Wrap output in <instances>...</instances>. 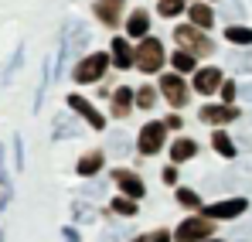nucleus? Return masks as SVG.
<instances>
[{
  "label": "nucleus",
  "mask_w": 252,
  "mask_h": 242,
  "mask_svg": "<svg viewBox=\"0 0 252 242\" xmlns=\"http://www.w3.org/2000/svg\"><path fill=\"white\" fill-rule=\"evenodd\" d=\"M92 44V31H89V24L79 21V17H68L65 24H62V51H58V58H55V65H58V75H62V69Z\"/></svg>",
  "instance_id": "f257e3e1"
},
{
  "label": "nucleus",
  "mask_w": 252,
  "mask_h": 242,
  "mask_svg": "<svg viewBox=\"0 0 252 242\" xmlns=\"http://www.w3.org/2000/svg\"><path fill=\"white\" fill-rule=\"evenodd\" d=\"M164 58H167V51H164L160 41H157V38H143V41H140V48H136V55H133V65H136L140 72L154 75V72L164 69Z\"/></svg>",
  "instance_id": "f03ea898"
},
{
  "label": "nucleus",
  "mask_w": 252,
  "mask_h": 242,
  "mask_svg": "<svg viewBox=\"0 0 252 242\" xmlns=\"http://www.w3.org/2000/svg\"><path fill=\"white\" fill-rule=\"evenodd\" d=\"M211 232H215V222H211V218L191 215V218H184V222L174 229V239L177 242H208Z\"/></svg>",
  "instance_id": "7ed1b4c3"
},
{
  "label": "nucleus",
  "mask_w": 252,
  "mask_h": 242,
  "mask_svg": "<svg viewBox=\"0 0 252 242\" xmlns=\"http://www.w3.org/2000/svg\"><path fill=\"white\" fill-rule=\"evenodd\" d=\"M106 69H109V55H102V51H92L89 58H82L79 65H75V75L72 79L79 82V85H89V82H99L106 75Z\"/></svg>",
  "instance_id": "20e7f679"
},
{
  "label": "nucleus",
  "mask_w": 252,
  "mask_h": 242,
  "mask_svg": "<svg viewBox=\"0 0 252 242\" xmlns=\"http://www.w3.org/2000/svg\"><path fill=\"white\" fill-rule=\"evenodd\" d=\"M174 38H177V44H184L188 51H198V55H211V51H215L211 38H205V31H198L194 24H181V28L174 31Z\"/></svg>",
  "instance_id": "39448f33"
},
{
  "label": "nucleus",
  "mask_w": 252,
  "mask_h": 242,
  "mask_svg": "<svg viewBox=\"0 0 252 242\" xmlns=\"http://www.w3.org/2000/svg\"><path fill=\"white\" fill-rule=\"evenodd\" d=\"M113 184L123 191V198H129V202H140V198L147 195L143 177H140L136 171H126V167H116V171H113Z\"/></svg>",
  "instance_id": "423d86ee"
},
{
  "label": "nucleus",
  "mask_w": 252,
  "mask_h": 242,
  "mask_svg": "<svg viewBox=\"0 0 252 242\" xmlns=\"http://www.w3.org/2000/svg\"><path fill=\"white\" fill-rule=\"evenodd\" d=\"M164 140H167V126L164 123H147L143 130H140V137H136V147H140V154H157L160 147H164Z\"/></svg>",
  "instance_id": "0eeeda50"
},
{
  "label": "nucleus",
  "mask_w": 252,
  "mask_h": 242,
  "mask_svg": "<svg viewBox=\"0 0 252 242\" xmlns=\"http://www.w3.org/2000/svg\"><path fill=\"white\" fill-rule=\"evenodd\" d=\"M249 208V202L246 198H225V202H215V205H208L205 208V218H239L242 211Z\"/></svg>",
  "instance_id": "6e6552de"
},
{
  "label": "nucleus",
  "mask_w": 252,
  "mask_h": 242,
  "mask_svg": "<svg viewBox=\"0 0 252 242\" xmlns=\"http://www.w3.org/2000/svg\"><path fill=\"white\" fill-rule=\"evenodd\" d=\"M218 184H228V188H252V157L235 161L232 167H228V174H225Z\"/></svg>",
  "instance_id": "1a4fd4ad"
},
{
  "label": "nucleus",
  "mask_w": 252,
  "mask_h": 242,
  "mask_svg": "<svg viewBox=\"0 0 252 242\" xmlns=\"http://www.w3.org/2000/svg\"><path fill=\"white\" fill-rule=\"evenodd\" d=\"M160 92L167 96V103L174 109H181L188 103V85H184L181 75H160Z\"/></svg>",
  "instance_id": "9d476101"
},
{
  "label": "nucleus",
  "mask_w": 252,
  "mask_h": 242,
  "mask_svg": "<svg viewBox=\"0 0 252 242\" xmlns=\"http://www.w3.org/2000/svg\"><path fill=\"white\" fill-rule=\"evenodd\" d=\"M65 103H68V109H72V113H79L82 120H89V126H92V130H102V126H106L102 113H99V109H95L89 99H82V96H68Z\"/></svg>",
  "instance_id": "9b49d317"
},
{
  "label": "nucleus",
  "mask_w": 252,
  "mask_h": 242,
  "mask_svg": "<svg viewBox=\"0 0 252 242\" xmlns=\"http://www.w3.org/2000/svg\"><path fill=\"white\" fill-rule=\"evenodd\" d=\"M126 0H95L92 3V10H95V17L106 24V28H113L116 21H120V14H123Z\"/></svg>",
  "instance_id": "f8f14e48"
},
{
  "label": "nucleus",
  "mask_w": 252,
  "mask_h": 242,
  "mask_svg": "<svg viewBox=\"0 0 252 242\" xmlns=\"http://www.w3.org/2000/svg\"><path fill=\"white\" fill-rule=\"evenodd\" d=\"M221 72H218V69H198V72H194V89H198V92H201V96H211V92H218V89H221Z\"/></svg>",
  "instance_id": "ddd939ff"
},
{
  "label": "nucleus",
  "mask_w": 252,
  "mask_h": 242,
  "mask_svg": "<svg viewBox=\"0 0 252 242\" xmlns=\"http://www.w3.org/2000/svg\"><path fill=\"white\" fill-rule=\"evenodd\" d=\"M201 120L211 123V126H225V123H232V120H239V109L235 106H205L201 109Z\"/></svg>",
  "instance_id": "4468645a"
},
{
  "label": "nucleus",
  "mask_w": 252,
  "mask_h": 242,
  "mask_svg": "<svg viewBox=\"0 0 252 242\" xmlns=\"http://www.w3.org/2000/svg\"><path fill=\"white\" fill-rule=\"evenodd\" d=\"M79 133H82V123L75 120V116H68V113L65 116L62 113L55 116V130H51L55 140H68V137H79Z\"/></svg>",
  "instance_id": "2eb2a0df"
},
{
  "label": "nucleus",
  "mask_w": 252,
  "mask_h": 242,
  "mask_svg": "<svg viewBox=\"0 0 252 242\" xmlns=\"http://www.w3.org/2000/svg\"><path fill=\"white\" fill-rule=\"evenodd\" d=\"M147 31H150V14L140 7V10H133L129 21H126V35H129V38H147Z\"/></svg>",
  "instance_id": "dca6fc26"
},
{
  "label": "nucleus",
  "mask_w": 252,
  "mask_h": 242,
  "mask_svg": "<svg viewBox=\"0 0 252 242\" xmlns=\"http://www.w3.org/2000/svg\"><path fill=\"white\" fill-rule=\"evenodd\" d=\"M136 103H133V89H126V85H120L116 92H113V116L116 120H123V116H129V109H133Z\"/></svg>",
  "instance_id": "f3484780"
},
{
  "label": "nucleus",
  "mask_w": 252,
  "mask_h": 242,
  "mask_svg": "<svg viewBox=\"0 0 252 242\" xmlns=\"http://www.w3.org/2000/svg\"><path fill=\"white\" fill-rule=\"evenodd\" d=\"M191 157H198V143L191 140V137H181V140H174L170 143V161H191Z\"/></svg>",
  "instance_id": "a211bd4d"
},
{
  "label": "nucleus",
  "mask_w": 252,
  "mask_h": 242,
  "mask_svg": "<svg viewBox=\"0 0 252 242\" xmlns=\"http://www.w3.org/2000/svg\"><path fill=\"white\" fill-rule=\"evenodd\" d=\"M188 17L194 21V28H198V31H205V28L215 24V10H211L208 3H191V7H188Z\"/></svg>",
  "instance_id": "6ab92c4d"
},
{
  "label": "nucleus",
  "mask_w": 252,
  "mask_h": 242,
  "mask_svg": "<svg viewBox=\"0 0 252 242\" xmlns=\"http://www.w3.org/2000/svg\"><path fill=\"white\" fill-rule=\"evenodd\" d=\"M109 48H113V51H109V58H113L120 69H129V65H133V48H129L123 38H116L113 44H109Z\"/></svg>",
  "instance_id": "aec40b11"
},
{
  "label": "nucleus",
  "mask_w": 252,
  "mask_h": 242,
  "mask_svg": "<svg viewBox=\"0 0 252 242\" xmlns=\"http://www.w3.org/2000/svg\"><path fill=\"white\" fill-rule=\"evenodd\" d=\"M102 164H106V154H99V150H95V154H85L75 171H79L82 177H92V174H99V171H102Z\"/></svg>",
  "instance_id": "412c9836"
},
{
  "label": "nucleus",
  "mask_w": 252,
  "mask_h": 242,
  "mask_svg": "<svg viewBox=\"0 0 252 242\" xmlns=\"http://www.w3.org/2000/svg\"><path fill=\"white\" fill-rule=\"evenodd\" d=\"M211 147H215L221 157H235V143H232V137H228L225 130H215V133H211Z\"/></svg>",
  "instance_id": "4be33fe9"
},
{
  "label": "nucleus",
  "mask_w": 252,
  "mask_h": 242,
  "mask_svg": "<svg viewBox=\"0 0 252 242\" xmlns=\"http://www.w3.org/2000/svg\"><path fill=\"white\" fill-rule=\"evenodd\" d=\"M225 38L232 44H249L252 48V28H242V24H228L225 28Z\"/></svg>",
  "instance_id": "5701e85b"
},
{
  "label": "nucleus",
  "mask_w": 252,
  "mask_h": 242,
  "mask_svg": "<svg viewBox=\"0 0 252 242\" xmlns=\"http://www.w3.org/2000/svg\"><path fill=\"white\" fill-rule=\"evenodd\" d=\"M133 99H136V106H140V109H150V106H157V92H154L150 85H140V89L133 92Z\"/></svg>",
  "instance_id": "b1692460"
},
{
  "label": "nucleus",
  "mask_w": 252,
  "mask_h": 242,
  "mask_svg": "<svg viewBox=\"0 0 252 242\" xmlns=\"http://www.w3.org/2000/svg\"><path fill=\"white\" fill-rule=\"evenodd\" d=\"M242 17H246L242 3H239V0H225V7H221V21H242Z\"/></svg>",
  "instance_id": "393cba45"
},
{
  "label": "nucleus",
  "mask_w": 252,
  "mask_h": 242,
  "mask_svg": "<svg viewBox=\"0 0 252 242\" xmlns=\"http://www.w3.org/2000/svg\"><path fill=\"white\" fill-rule=\"evenodd\" d=\"M174 69H177V72H198L194 55H191V51H177V55H174Z\"/></svg>",
  "instance_id": "a878e982"
},
{
  "label": "nucleus",
  "mask_w": 252,
  "mask_h": 242,
  "mask_svg": "<svg viewBox=\"0 0 252 242\" xmlns=\"http://www.w3.org/2000/svg\"><path fill=\"white\" fill-rule=\"evenodd\" d=\"M21 62H24V44H17V48H14V58H10V65L3 69V82L14 79V72L21 69Z\"/></svg>",
  "instance_id": "bb28decb"
},
{
  "label": "nucleus",
  "mask_w": 252,
  "mask_h": 242,
  "mask_svg": "<svg viewBox=\"0 0 252 242\" xmlns=\"http://www.w3.org/2000/svg\"><path fill=\"white\" fill-rule=\"evenodd\" d=\"M48 79H51V65H44V72H41V82H38V92H34V113L41 109V99H44V89H48Z\"/></svg>",
  "instance_id": "cd10ccee"
},
{
  "label": "nucleus",
  "mask_w": 252,
  "mask_h": 242,
  "mask_svg": "<svg viewBox=\"0 0 252 242\" xmlns=\"http://www.w3.org/2000/svg\"><path fill=\"white\" fill-rule=\"evenodd\" d=\"M113 211L123 215V218H129V215H136V202H129V198H113Z\"/></svg>",
  "instance_id": "c85d7f7f"
},
{
  "label": "nucleus",
  "mask_w": 252,
  "mask_h": 242,
  "mask_svg": "<svg viewBox=\"0 0 252 242\" xmlns=\"http://www.w3.org/2000/svg\"><path fill=\"white\" fill-rule=\"evenodd\" d=\"M157 10H160L164 17H174V14H181V10H184V0H160V3H157Z\"/></svg>",
  "instance_id": "c756f323"
},
{
  "label": "nucleus",
  "mask_w": 252,
  "mask_h": 242,
  "mask_svg": "<svg viewBox=\"0 0 252 242\" xmlns=\"http://www.w3.org/2000/svg\"><path fill=\"white\" fill-rule=\"evenodd\" d=\"M177 202L184 205V208H198V205H201V198H198L191 188H181V191H177Z\"/></svg>",
  "instance_id": "7c9ffc66"
},
{
  "label": "nucleus",
  "mask_w": 252,
  "mask_h": 242,
  "mask_svg": "<svg viewBox=\"0 0 252 242\" xmlns=\"http://www.w3.org/2000/svg\"><path fill=\"white\" fill-rule=\"evenodd\" d=\"M235 140H239V147L252 150V123H242V130L235 133Z\"/></svg>",
  "instance_id": "2f4dec72"
},
{
  "label": "nucleus",
  "mask_w": 252,
  "mask_h": 242,
  "mask_svg": "<svg viewBox=\"0 0 252 242\" xmlns=\"http://www.w3.org/2000/svg\"><path fill=\"white\" fill-rule=\"evenodd\" d=\"M92 218H95V208H92V205H75V222H92Z\"/></svg>",
  "instance_id": "473e14b6"
},
{
  "label": "nucleus",
  "mask_w": 252,
  "mask_h": 242,
  "mask_svg": "<svg viewBox=\"0 0 252 242\" xmlns=\"http://www.w3.org/2000/svg\"><path fill=\"white\" fill-rule=\"evenodd\" d=\"M235 69L246 72V75H252V48H249V51H242V55L235 58Z\"/></svg>",
  "instance_id": "72a5a7b5"
},
{
  "label": "nucleus",
  "mask_w": 252,
  "mask_h": 242,
  "mask_svg": "<svg viewBox=\"0 0 252 242\" xmlns=\"http://www.w3.org/2000/svg\"><path fill=\"white\" fill-rule=\"evenodd\" d=\"M14 167L24 171V140L21 137H14Z\"/></svg>",
  "instance_id": "f704fd0d"
},
{
  "label": "nucleus",
  "mask_w": 252,
  "mask_h": 242,
  "mask_svg": "<svg viewBox=\"0 0 252 242\" xmlns=\"http://www.w3.org/2000/svg\"><path fill=\"white\" fill-rule=\"evenodd\" d=\"M126 147H129V143H126V137H123V133L109 137V150H113V154H120V157H123V154H126Z\"/></svg>",
  "instance_id": "c9c22d12"
},
{
  "label": "nucleus",
  "mask_w": 252,
  "mask_h": 242,
  "mask_svg": "<svg viewBox=\"0 0 252 242\" xmlns=\"http://www.w3.org/2000/svg\"><path fill=\"white\" fill-rule=\"evenodd\" d=\"M218 92H221V99H225V106H232V99L239 96V89H235V82H221V89H218Z\"/></svg>",
  "instance_id": "e433bc0d"
},
{
  "label": "nucleus",
  "mask_w": 252,
  "mask_h": 242,
  "mask_svg": "<svg viewBox=\"0 0 252 242\" xmlns=\"http://www.w3.org/2000/svg\"><path fill=\"white\" fill-rule=\"evenodd\" d=\"M228 239H232V242H252V225H239Z\"/></svg>",
  "instance_id": "4c0bfd02"
},
{
  "label": "nucleus",
  "mask_w": 252,
  "mask_h": 242,
  "mask_svg": "<svg viewBox=\"0 0 252 242\" xmlns=\"http://www.w3.org/2000/svg\"><path fill=\"white\" fill-rule=\"evenodd\" d=\"M164 181H167V184H177V167H174V164L164 167Z\"/></svg>",
  "instance_id": "58836bf2"
},
{
  "label": "nucleus",
  "mask_w": 252,
  "mask_h": 242,
  "mask_svg": "<svg viewBox=\"0 0 252 242\" xmlns=\"http://www.w3.org/2000/svg\"><path fill=\"white\" fill-rule=\"evenodd\" d=\"M62 239H65V242H82V239H79V232H75L72 225H68V229H62Z\"/></svg>",
  "instance_id": "ea45409f"
},
{
  "label": "nucleus",
  "mask_w": 252,
  "mask_h": 242,
  "mask_svg": "<svg viewBox=\"0 0 252 242\" xmlns=\"http://www.w3.org/2000/svg\"><path fill=\"white\" fill-rule=\"evenodd\" d=\"M147 242H170V232H164V229H160V232H154Z\"/></svg>",
  "instance_id": "a19ab883"
},
{
  "label": "nucleus",
  "mask_w": 252,
  "mask_h": 242,
  "mask_svg": "<svg viewBox=\"0 0 252 242\" xmlns=\"http://www.w3.org/2000/svg\"><path fill=\"white\" fill-rule=\"evenodd\" d=\"M239 96H242V103H252V82H249V85H242V89H239Z\"/></svg>",
  "instance_id": "79ce46f5"
},
{
  "label": "nucleus",
  "mask_w": 252,
  "mask_h": 242,
  "mask_svg": "<svg viewBox=\"0 0 252 242\" xmlns=\"http://www.w3.org/2000/svg\"><path fill=\"white\" fill-rule=\"evenodd\" d=\"M164 126H167V130H181V116H167Z\"/></svg>",
  "instance_id": "37998d69"
},
{
  "label": "nucleus",
  "mask_w": 252,
  "mask_h": 242,
  "mask_svg": "<svg viewBox=\"0 0 252 242\" xmlns=\"http://www.w3.org/2000/svg\"><path fill=\"white\" fill-rule=\"evenodd\" d=\"M3 202H7V195H0V208H3Z\"/></svg>",
  "instance_id": "c03bdc74"
},
{
  "label": "nucleus",
  "mask_w": 252,
  "mask_h": 242,
  "mask_svg": "<svg viewBox=\"0 0 252 242\" xmlns=\"http://www.w3.org/2000/svg\"><path fill=\"white\" fill-rule=\"evenodd\" d=\"M208 242H225V239H208Z\"/></svg>",
  "instance_id": "a18cd8bd"
},
{
  "label": "nucleus",
  "mask_w": 252,
  "mask_h": 242,
  "mask_svg": "<svg viewBox=\"0 0 252 242\" xmlns=\"http://www.w3.org/2000/svg\"><path fill=\"white\" fill-rule=\"evenodd\" d=\"M133 242H147V239H133Z\"/></svg>",
  "instance_id": "49530a36"
},
{
  "label": "nucleus",
  "mask_w": 252,
  "mask_h": 242,
  "mask_svg": "<svg viewBox=\"0 0 252 242\" xmlns=\"http://www.w3.org/2000/svg\"><path fill=\"white\" fill-rule=\"evenodd\" d=\"M0 239H3V236H0Z\"/></svg>",
  "instance_id": "de8ad7c7"
}]
</instances>
